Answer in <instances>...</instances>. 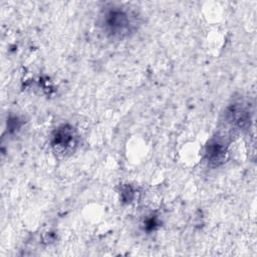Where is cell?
Instances as JSON below:
<instances>
[{"label": "cell", "mask_w": 257, "mask_h": 257, "mask_svg": "<svg viewBox=\"0 0 257 257\" xmlns=\"http://www.w3.org/2000/svg\"><path fill=\"white\" fill-rule=\"evenodd\" d=\"M96 24L106 38L119 41L136 33L141 20L135 10L117 4H108L98 13Z\"/></svg>", "instance_id": "1"}, {"label": "cell", "mask_w": 257, "mask_h": 257, "mask_svg": "<svg viewBox=\"0 0 257 257\" xmlns=\"http://www.w3.org/2000/svg\"><path fill=\"white\" fill-rule=\"evenodd\" d=\"M78 137L69 124H61L53 131L50 137V146L54 154L59 157H68L76 149Z\"/></svg>", "instance_id": "2"}, {"label": "cell", "mask_w": 257, "mask_h": 257, "mask_svg": "<svg viewBox=\"0 0 257 257\" xmlns=\"http://www.w3.org/2000/svg\"><path fill=\"white\" fill-rule=\"evenodd\" d=\"M228 150V141L224 135L213 137L206 147V160L212 166H219L224 163Z\"/></svg>", "instance_id": "3"}, {"label": "cell", "mask_w": 257, "mask_h": 257, "mask_svg": "<svg viewBox=\"0 0 257 257\" xmlns=\"http://www.w3.org/2000/svg\"><path fill=\"white\" fill-rule=\"evenodd\" d=\"M158 225H159V223H158V221L156 220V218H150V219H148V220L146 221V223H145V228H146V230H148V231H152V230H155Z\"/></svg>", "instance_id": "4"}]
</instances>
